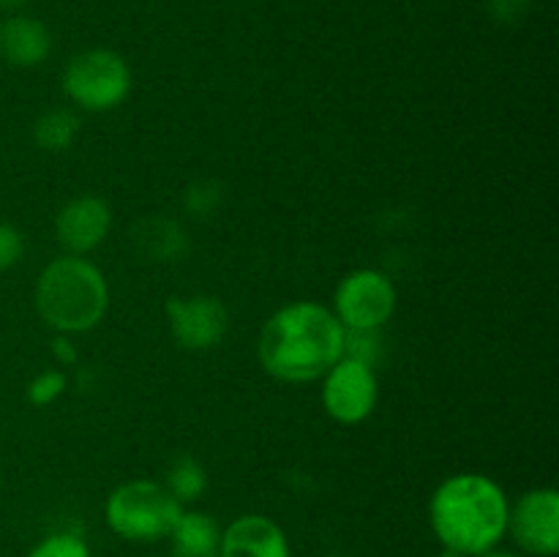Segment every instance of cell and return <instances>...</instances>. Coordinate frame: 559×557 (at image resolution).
<instances>
[{
  "label": "cell",
  "instance_id": "ba28073f",
  "mask_svg": "<svg viewBox=\"0 0 559 557\" xmlns=\"http://www.w3.org/2000/svg\"><path fill=\"white\" fill-rule=\"evenodd\" d=\"M167 311L169 336L180 349L189 353H207L216 349L227 339L233 317L227 304L218 295L191 293L173 295L164 306Z\"/></svg>",
  "mask_w": 559,
  "mask_h": 557
},
{
  "label": "cell",
  "instance_id": "3957f363",
  "mask_svg": "<svg viewBox=\"0 0 559 557\" xmlns=\"http://www.w3.org/2000/svg\"><path fill=\"white\" fill-rule=\"evenodd\" d=\"M109 282L91 257L60 254L41 268L33 287V309L55 333L82 336L104 322L109 311Z\"/></svg>",
  "mask_w": 559,
  "mask_h": 557
},
{
  "label": "cell",
  "instance_id": "44dd1931",
  "mask_svg": "<svg viewBox=\"0 0 559 557\" xmlns=\"http://www.w3.org/2000/svg\"><path fill=\"white\" fill-rule=\"evenodd\" d=\"M533 9V0H486V11L500 25H516Z\"/></svg>",
  "mask_w": 559,
  "mask_h": 557
},
{
  "label": "cell",
  "instance_id": "5b68a950",
  "mask_svg": "<svg viewBox=\"0 0 559 557\" xmlns=\"http://www.w3.org/2000/svg\"><path fill=\"white\" fill-rule=\"evenodd\" d=\"M134 87L129 60L107 47L71 55L63 69V93L82 112H112Z\"/></svg>",
  "mask_w": 559,
  "mask_h": 557
},
{
  "label": "cell",
  "instance_id": "d6986e66",
  "mask_svg": "<svg viewBox=\"0 0 559 557\" xmlns=\"http://www.w3.org/2000/svg\"><path fill=\"white\" fill-rule=\"evenodd\" d=\"M69 388V377H66L63 369H47L38 371L25 388V399L33 404V407H49L52 402H58L60 396Z\"/></svg>",
  "mask_w": 559,
  "mask_h": 557
},
{
  "label": "cell",
  "instance_id": "6da1fadb",
  "mask_svg": "<svg viewBox=\"0 0 559 557\" xmlns=\"http://www.w3.org/2000/svg\"><path fill=\"white\" fill-rule=\"evenodd\" d=\"M347 331L331 306L317 300L284 304L262 322L257 336L260 366L278 382H317L344 355Z\"/></svg>",
  "mask_w": 559,
  "mask_h": 557
},
{
  "label": "cell",
  "instance_id": "4fadbf2b",
  "mask_svg": "<svg viewBox=\"0 0 559 557\" xmlns=\"http://www.w3.org/2000/svg\"><path fill=\"white\" fill-rule=\"evenodd\" d=\"M131 240H134V249L145 260L158 262V265L180 262L191 251V240L186 227L178 218L169 216L140 218L134 224V229H131Z\"/></svg>",
  "mask_w": 559,
  "mask_h": 557
},
{
  "label": "cell",
  "instance_id": "8992f818",
  "mask_svg": "<svg viewBox=\"0 0 559 557\" xmlns=\"http://www.w3.org/2000/svg\"><path fill=\"white\" fill-rule=\"evenodd\" d=\"M399 289L380 268H355L338 278L331 311L344 331H382L393 320Z\"/></svg>",
  "mask_w": 559,
  "mask_h": 557
},
{
  "label": "cell",
  "instance_id": "9a60e30c",
  "mask_svg": "<svg viewBox=\"0 0 559 557\" xmlns=\"http://www.w3.org/2000/svg\"><path fill=\"white\" fill-rule=\"evenodd\" d=\"M82 131V120L76 109L52 107L41 112L33 123V142L44 153H63L76 142Z\"/></svg>",
  "mask_w": 559,
  "mask_h": 557
},
{
  "label": "cell",
  "instance_id": "ac0fdd59",
  "mask_svg": "<svg viewBox=\"0 0 559 557\" xmlns=\"http://www.w3.org/2000/svg\"><path fill=\"white\" fill-rule=\"evenodd\" d=\"M224 200V189L216 183V180H197V183L186 186L183 191V211L189 213L191 218H207L218 211Z\"/></svg>",
  "mask_w": 559,
  "mask_h": 557
},
{
  "label": "cell",
  "instance_id": "7a4b0ae2",
  "mask_svg": "<svg viewBox=\"0 0 559 557\" xmlns=\"http://www.w3.org/2000/svg\"><path fill=\"white\" fill-rule=\"evenodd\" d=\"M511 500L486 473H453L429 497V528L442 549L478 557L508 535Z\"/></svg>",
  "mask_w": 559,
  "mask_h": 557
},
{
  "label": "cell",
  "instance_id": "d4e9b609",
  "mask_svg": "<svg viewBox=\"0 0 559 557\" xmlns=\"http://www.w3.org/2000/svg\"><path fill=\"white\" fill-rule=\"evenodd\" d=\"M437 557H464L462 552H453V549H440V555Z\"/></svg>",
  "mask_w": 559,
  "mask_h": 557
},
{
  "label": "cell",
  "instance_id": "e0dca14e",
  "mask_svg": "<svg viewBox=\"0 0 559 557\" xmlns=\"http://www.w3.org/2000/svg\"><path fill=\"white\" fill-rule=\"evenodd\" d=\"M27 557H93L91 546L74 530H55L31 546Z\"/></svg>",
  "mask_w": 559,
  "mask_h": 557
},
{
  "label": "cell",
  "instance_id": "5bb4252c",
  "mask_svg": "<svg viewBox=\"0 0 559 557\" xmlns=\"http://www.w3.org/2000/svg\"><path fill=\"white\" fill-rule=\"evenodd\" d=\"M173 557H218L222 524L200 508H183L169 533Z\"/></svg>",
  "mask_w": 559,
  "mask_h": 557
},
{
  "label": "cell",
  "instance_id": "ffe728a7",
  "mask_svg": "<svg viewBox=\"0 0 559 557\" xmlns=\"http://www.w3.org/2000/svg\"><path fill=\"white\" fill-rule=\"evenodd\" d=\"M25 257V235L20 227L0 222V273L16 268Z\"/></svg>",
  "mask_w": 559,
  "mask_h": 557
},
{
  "label": "cell",
  "instance_id": "9c48e42d",
  "mask_svg": "<svg viewBox=\"0 0 559 557\" xmlns=\"http://www.w3.org/2000/svg\"><path fill=\"white\" fill-rule=\"evenodd\" d=\"M508 535L519 555L555 557L559 552V491L555 486L527 489L508 513Z\"/></svg>",
  "mask_w": 559,
  "mask_h": 557
},
{
  "label": "cell",
  "instance_id": "277c9868",
  "mask_svg": "<svg viewBox=\"0 0 559 557\" xmlns=\"http://www.w3.org/2000/svg\"><path fill=\"white\" fill-rule=\"evenodd\" d=\"M183 506L162 481L131 478L115 486L104 502L107 528L129 544H156L169 538Z\"/></svg>",
  "mask_w": 559,
  "mask_h": 557
},
{
  "label": "cell",
  "instance_id": "7c38bea8",
  "mask_svg": "<svg viewBox=\"0 0 559 557\" xmlns=\"http://www.w3.org/2000/svg\"><path fill=\"white\" fill-rule=\"evenodd\" d=\"M52 52V31L31 14H11L0 20V60L14 69H36Z\"/></svg>",
  "mask_w": 559,
  "mask_h": 557
},
{
  "label": "cell",
  "instance_id": "cb8c5ba5",
  "mask_svg": "<svg viewBox=\"0 0 559 557\" xmlns=\"http://www.w3.org/2000/svg\"><path fill=\"white\" fill-rule=\"evenodd\" d=\"M478 557H524V555H519V552H513V549H502V546H495V549L484 552V555H478Z\"/></svg>",
  "mask_w": 559,
  "mask_h": 557
},
{
  "label": "cell",
  "instance_id": "52a82bcc",
  "mask_svg": "<svg viewBox=\"0 0 559 557\" xmlns=\"http://www.w3.org/2000/svg\"><path fill=\"white\" fill-rule=\"evenodd\" d=\"M320 399L328 418L342 426H358L374 415L380 404V377L366 360L342 355L320 377Z\"/></svg>",
  "mask_w": 559,
  "mask_h": 557
},
{
  "label": "cell",
  "instance_id": "2e32d148",
  "mask_svg": "<svg viewBox=\"0 0 559 557\" xmlns=\"http://www.w3.org/2000/svg\"><path fill=\"white\" fill-rule=\"evenodd\" d=\"M162 484L167 486V491L180 502V506L191 508L194 502H200L202 497H205L211 481H207V470L200 459L191 457V453H180V457H175L173 462H169L167 475H164Z\"/></svg>",
  "mask_w": 559,
  "mask_h": 557
},
{
  "label": "cell",
  "instance_id": "603a6c76",
  "mask_svg": "<svg viewBox=\"0 0 559 557\" xmlns=\"http://www.w3.org/2000/svg\"><path fill=\"white\" fill-rule=\"evenodd\" d=\"M27 5V0H0V20L11 14H22Z\"/></svg>",
  "mask_w": 559,
  "mask_h": 557
},
{
  "label": "cell",
  "instance_id": "8fae6325",
  "mask_svg": "<svg viewBox=\"0 0 559 557\" xmlns=\"http://www.w3.org/2000/svg\"><path fill=\"white\" fill-rule=\"evenodd\" d=\"M218 557H293V549L276 519L265 513H240L222 528Z\"/></svg>",
  "mask_w": 559,
  "mask_h": 557
},
{
  "label": "cell",
  "instance_id": "7402d4cb",
  "mask_svg": "<svg viewBox=\"0 0 559 557\" xmlns=\"http://www.w3.org/2000/svg\"><path fill=\"white\" fill-rule=\"evenodd\" d=\"M49 353H52V358L60 366H74L80 360V349H76L74 336H66V333H55L52 344H49Z\"/></svg>",
  "mask_w": 559,
  "mask_h": 557
},
{
  "label": "cell",
  "instance_id": "30bf717a",
  "mask_svg": "<svg viewBox=\"0 0 559 557\" xmlns=\"http://www.w3.org/2000/svg\"><path fill=\"white\" fill-rule=\"evenodd\" d=\"M112 218V205L104 197H71L55 213V240L60 244L63 254L87 257L109 238Z\"/></svg>",
  "mask_w": 559,
  "mask_h": 557
}]
</instances>
